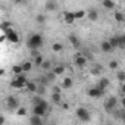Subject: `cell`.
Returning a JSON list of instances; mask_svg holds the SVG:
<instances>
[{"instance_id":"37","label":"cell","mask_w":125,"mask_h":125,"mask_svg":"<svg viewBox=\"0 0 125 125\" xmlns=\"http://www.w3.org/2000/svg\"><path fill=\"white\" fill-rule=\"evenodd\" d=\"M16 115H18V116H24V115H27V109H25V107H19V109L16 110Z\"/></svg>"},{"instance_id":"9","label":"cell","mask_w":125,"mask_h":125,"mask_svg":"<svg viewBox=\"0 0 125 125\" xmlns=\"http://www.w3.org/2000/svg\"><path fill=\"white\" fill-rule=\"evenodd\" d=\"M46 113H47V109L46 107H43V106H32V115L43 118Z\"/></svg>"},{"instance_id":"30","label":"cell","mask_w":125,"mask_h":125,"mask_svg":"<svg viewBox=\"0 0 125 125\" xmlns=\"http://www.w3.org/2000/svg\"><path fill=\"white\" fill-rule=\"evenodd\" d=\"M62 87H63V88H71L72 87V80L71 78H65L63 83H62Z\"/></svg>"},{"instance_id":"7","label":"cell","mask_w":125,"mask_h":125,"mask_svg":"<svg viewBox=\"0 0 125 125\" xmlns=\"http://www.w3.org/2000/svg\"><path fill=\"white\" fill-rule=\"evenodd\" d=\"M6 106L9 107V109H19V102H18V99L15 97V96H9L8 99H6Z\"/></svg>"},{"instance_id":"41","label":"cell","mask_w":125,"mask_h":125,"mask_svg":"<svg viewBox=\"0 0 125 125\" xmlns=\"http://www.w3.org/2000/svg\"><path fill=\"white\" fill-rule=\"evenodd\" d=\"M121 104H122V107H124V109H125V96H124V97H122V100H121Z\"/></svg>"},{"instance_id":"40","label":"cell","mask_w":125,"mask_h":125,"mask_svg":"<svg viewBox=\"0 0 125 125\" xmlns=\"http://www.w3.org/2000/svg\"><path fill=\"white\" fill-rule=\"evenodd\" d=\"M121 93H122V96H125V83L121 85Z\"/></svg>"},{"instance_id":"23","label":"cell","mask_w":125,"mask_h":125,"mask_svg":"<svg viewBox=\"0 0 125 125\" xmlns=\"http://www.w3.org/2000/svg\"><path fill=\"white\" fill-rule=\"evenodd\" d=\"M109 43L112 44V47H113V49H119V41H118V35H113V37H110V38H109Z\"/></svg>"},{"instance_id":"28","label":"cell","mask_w":125,"mask_h":125,"mask_svg":"<svg viewBox=\"0 0 125 125\" xmlns=\"http://www.w3.org/2000/svg\"><path fill=\"white\" fill-rule=\"evenodd\" d=\"M21 66H22L24 72H28V71H31V69H32V63H31V62H24Z\"/></svg>"},{"instance_id":"29","label":"cell","mask_w":125,"mask_h":125,"mask_svg":"<svg viewBox=\"0 0 125 125\" xmlns=\"http://www.w3.org/2000/svg\"><path fill=\"white\" fill-rule=\"evenodd\" d=\"M102 5H103V8H106V9H115V3L110 2V0H104Z\"/></svg>"},{"instance_id":"2","label":"cell","mask_w":125,"mask_h":125,"mask_svg":"<svg viewBox=\"0 0 125 125\" xmlns=\"http://www.w3.org/2000/svg\"><path fill=\"white\" fill-rule=\"evenodd\" d=\"M27 84H28L27 77H25V75H18V77H15V78L12 80L10 87H12V88H16V90H21V88H25Z\"/></svg>"},{"instance_id":"26","label":"cell","mask_w":125,"mask_h":125,"mask_svg":"<svg viewBox=\"0 0 125 125\" xmlns=\"http://www.w3.org/2000/svg\"><path fill=\"white\" fill-rule=\"evenodd\" d=\"M46 21H47V18H46V15H43V13H40V15L35 16V22H37V24H44Z\"/></svg>"},{"instance_id":"20","label":"cell","mask_w":125,"mask_h":125,"mask_svg":"<svg viewBox=\"0 0 125 125\" xmlns=\"http://www.w3.org/2000/svg\"><path fill=\"white\" fill-rule=\"evenodd\" d=\"M109 80L107 78H100V81H99V84H97V87H100L102 90H106V87L109 85Z\"/></svg>"},{"instance_id":"42","label":"cell","mask_w":125,"mask_h":125,"mask_svg":"<svg viewBox=\"0 0 125 125\" xmlns=\"http://www.w3.org/2000/svg\"><path fill=\"white\" fill-rule=\"evenodd\" d=\"M53 93H60V88H59V87H54V88H53Z\"/></svg>"},{"instance_id":"38","label":"cell","mask_w":125,"mask_h":125,"mask_svg":"<svg viewBox=\"0 0 125 125\" xmlns=\"http://www.w3.org/2000/svg\"><path fill=\"white\" fill-rule=\"evenodd\" d=\"M109 68L110 69H118V62L116 60H110L109 62Z\"/></svg>"},{"instance_id":"8","label":"cell","mask_w":125,"mask_h":125,"mask_svg":"<svg viewBox=\"0 0 125 125\" xmlns=\"http://www.w3.org/2000/svg\"><path fill=\"white\" fill-rule=\"evenodd\" d=\"M74 62H75V65H77L78 68H84L85 63H87V57H85L84 54H77L75 59H74Z\"/></svg>"},{"instance_id":"12","label":"cell","mask_w":125,"mask_h":125,"mask_svg":"<svg viewBox=\"0 0 125 125\" xmlns=\"http://www.w3.org/2000/svg\"><path fill=\"white\" fill-rule=\"evenodd\" d=\"M25 90H27L28 93H37V91H38V84H37L35 81H28Z\"/></svg>"},{"instance_id":"10","label":"cell","mask_w":125,"mask_h":125,"mask_svg":"<svg viewBox=\"0 0 125 125\" xmlns=\"http://www.w3.org/2000/svg\"><path fill=\"white\" fill-rule=\"evenodd\" d=\"M32 106H43V107H46L47 109V102L44 100V99H41L40 96H35L34 99H32Z\"/></svg>"},{"instance_id":"17","label":"cell","mask_w":125,"mask_h":125,"mask_svg":"<svg viewBox=\"0 0 125 125\" xmlns=\"http://www.w3.org/2000/svg\"><path fill=\"white\" fill-rule=\"evenodd\" d=\"M87 16H88V19L90 21H97V18H99V13H97V10H94V9H90L88 10V13H87Z\"/></svg>"},{"instance_id":"27","label":"cell","mask_w":125,"mask_h":125,"mask_svg":"<svg viewBox=\"0 0 125 125\" xmlns=\"http://www.w3.org/2000/svg\"><path fill=\"white\" fill-rule=\"evenodd\" d=\"M116 78H118L119 83L124 84V83H125V72H124V71H118V72H116Z\"/></svg>"},{"instance_id":"15","label":"cell","mask_w":125,"mask_h":125,"mask_svg":"<svg viewBox=\"0 0 125 125\" xmlns=\"http://www.w3.org/2000/svg\"><path fill=\"white\" fill-rule=\"evenodd\" d=\"M30 125H44V122H43V119H41L40 116L32 115V116L30 118Z\"/></svg>"},{"instance_id":"6","label":"cell","mask_w":125,"mask_h":125,"mask_svg":"<svg viewBox=\"0 0 125 125\" xmlns=\"http://www.w3.org/2000/svg\"><path fill=\"white\" fill-rule=\"evenodd\" d=\"M103 94H104V90H102V88L97 87V85H96V87H91V88L88 90V96H90V97H94V99H100Z\"/></svg>"},{"instance_id":"25","label":"cell","mask_w":125,"mask_h":125,"mask_svg":"<svg viewBox=\"0 0 125 125\" xmlns=\"http://www.w3.org/2000/svg\"><path fill=\"white\" fill-rule=\"evenodd\" d=\"M118 41H119V49H125V34H119Z\"/></svg>"},{"instance_id":"32","label":"cell","mask_w":125,"mask_h":125,"mask_svg":"<svg viewBox=\"0 0 125 125\" xmlns=\"http://www.w3.org/2000/svg\"><path fill=\"white\" fill-rule=\"evenodd\" d=\"M115 115H116V116H121V119L125 121V109H124V107L119 109V110H115Z\"/></svg>"},{"instance_id":"33","label":"cell","mask_w":125,"mask_h":125,"mask_svg":"<svg viewBox=\"0 0 125 125\" xmlns=\"http://www.w3.org/2000/svg\"><path fill=\"white\" fill-rule=\"evenodd\" d=\"M62 49H63V46H62L60 43H54V44L52 46V50H53V52H60Z\"/></svg>"},{"instance_id":"22","label":"cell","mask_w":125,"mask_h":125,"mask_svg":"<svg viewBox=\"0 0 125 125\" xmlns=\"http://www.w3.org/2000/svg\"><path fill=\"white\" fill-rule=\"evenodd\" d=\"M0 28L3 30V32H6V31L12 30V22H9V21H3L2 25H0Z\"/></svg>"},{"instance_id":"39","label":"cell","mask_w":125,"mask_h":125,"mask_svg":"<svg viewBox=\"0 0 125 125\" xmlns=\"http://www.w3.org/2000/svg\"><path fill=\"white\" fill-rule=\"evenodd\" d=\"M46 77H47V80H49V83H50V81H53V80L56 78V75H54L53 72H47V75H46Z\"/></svg>"},{"instance_id":"36","label":"cell","mask_w":125,"mask_h":125,"mask_svg":"<svg viewBox=\"0 0 125 125\" xmlns=\"http://www.w3.org/2000/svg\"><path fill=\"white\" fill-rule=\"evenodd\" d=\"M41 68H43L44 71H47V72H49V71H50V68H52L50 62H49V60H44V62H43V65H41Z\"/></svg>"},{"instance_id":"13","label":"cell","mask_w":125,"mask_h":125,"mask_svg":"<svg viewBox=\"0 0 125 125\" xmlns=\"http://www.w3.org/2000/svg\"><path fill=\"white\" fill-rule=\"evenodd\" d=\"M44 8H46V10H47V12H56V10L59 9V5H57L56 2H52V0H50V2H47V3H46V6H44Z\"/></svg>"},{"instance_id":"19","label":"cell","mask_w":125,"mask_h":125,"mask_svg":"<svg viewBox=\"0 0 125 125\" xmlns=\"http://www.w3.org/2000/svg\"><path fill=\"white\" fill-rule=\"evenodd\" d=\"M102 72H103V66H100V65L93 66V68H91V71H90V74H91V75H99V74H102Z\"/></svg>"},{"instance_id":"21","label":"cell","mask_w":125,"mask_h":125,"mask_svg":"<svg viewBox=\"0 0 125 125\" xmlns=\"http://www.w3.org/2000/svg\"><path fill=\"white\" fill-rule=\"evenodd\" d=\"M52 100H53V103L60 104V103H62V96H60V93H52Z\"/></svg>"},{"instance_id":"34","label":"cell","mask_w":125,"mask_h":125,"mask_svg":"<svg viewBox=\"0 0 125 125\" xmlns=\"http://www.w3.org/2000/svg\"><path fill=\"white\" fill-rule=\"evenodd\" d=\"M75 13V19H83L84 16H85V12L84 10H77V12H74Z\"/></svg>"},{"instance_id":"11","label":"cell","mask_w":125,"mask_h":125,"mask_svg":"<svg viewBox=\"0 0 125 125\" xmlns=\"http://www.w3.org/2000/svg\"><path fill=\"white\" fill-rule=\"evenodd\" d=\"M100 49H102V52H104V53H110L112 50H115V49L112 47V44L109 43V40H104V41H102V44H100Z\"/></svg>"},{"instance_id":"18","label":"cell","mask_w":125,"mask_h":125,"mask_svg":"<svg viewBox=\"0 0 125 125\" xmlns=\"http://www.w3.org/2000/svg\"><path fill=\"white\" fill-rule=\"evenodd\" d=\"M69 43H71L74 47H80V38H78L75 34H71V35H69Z\"/></svg>"},{"instance_id":"31","label":"cell","mask_w":125,"mask_h":125,"mask_svg":"<svg viewBox=\"0 0 125 125\" xmlns=\"http://www.w3.org/2000/svg\"><path fill=\"white\" fill-rule=\"evenodd\" d=\"M43 62H44V59H43L41 56L34 57V63H35V66H41V65H43Z\"/></svg>"},{"instance_id":"35","label":"cell","mask_w":125,"mask_h":125,"mask_svg":"<svg viewBox=\"0 0 125 125\" xmlns=\"http://www.w3.org/2000/svg\"><path fill=\"white\" fill-rule=\"evenodd\" d=\"M113 16H115V19H116L118 22H122V21H124V13H122V12H115Z\"/></svg>"},{"instance_id":"16","label":"cell","mask_w":125,"mask_h":125,"mask_svg":"<svg viewBox=\"0 0 125 125\" xmlns=\"http://www.w3.org/2000/svg\"><path fill=\"white\" fill-rule=\"evenodd\" d=\"M52 72L57 77V75H62V74H63L65 72V66L63 65H59V66H54L53 69H52Z\"/></svg>"},{"instance_id":"3","label":"cell","mask_w":125,"mask_h":125,"mask_svg":"<svg viewBox=\"0 0 125 125\" xmlns=\"http://www.w3.org/2000/svg\"><path fill=\"white\" fill-rule=\"evenodd\" d=\"M77 118H78L81 122H88L90 118H91V115H90V112H88L85 107L80 106V107L77 109Z\"/></svg>"},{"instance_id":"14","label":"cell","mask_w":125,"mask_h":125,"mask_svg":"<svg viewBox=\"0 0 125 125\" xmlns=\"http://www.w3.org/2000/svg\"><path fill=\"white\" fill-rule=\"evenodd\" d=\"M65 24H74L75 22V13L74 12H65Z\"/></svg>"},{"instance_id":"1","label":"cell","mask_w":125,"mask_h":125,"mask_svg":"<svg viewBox=\"0 0 125 125\" xmlns=\"http://www.w3.org/2000/svg\"><path fill=\"white\" fill-rule=\"evenodd\" d=\"M43 46V35L40 34H31L27 40V47L30 50H38Z\"/></svg>"},{"instance_id":"24","label":"cell","mask_w":125,"mask_h":125,"mask_svg":"<svg viewBox=\"0 0 125 125\" xmlns=\"http://www.w3.org/2000/svg\"><path fill=\"white\" fill-rule=\"evenodd\" d=\"M12 72L18 77V75H22V72H24V69H22V66L21 65H15L13 68H12Z\"/></svg>"},{"instance_id":"5","label":"cell","mask_w":125,"mask_h":125,"mask_svg":"<svg viewBox=\"0 0 125 125\" xmlns=\"http://www.w3.org/2000/svg\"><path fill=\"white\" fill-rule=\"evenodd\" d=\"M3 34L6 35V38H8L12 44H16V43H19V40H21V38H19V34H18L13 28L9 30V31H6V32H3Z\"/></svg>"},{"instance_id":"4","label":"cell","mask_w":125,"mask_h":125,"mask_svg":"<svg viewBox=\"0 0 125 125\" xmlns=\"http://www.w3.org/2000/svg\"><path fill=\"white\" fill-rule=\"evenodd\" d=\"M116 107H118V99H116L115 96L109 97V99L104 102V110H107V112H115Z\"/></svg>"}]
</instances>
